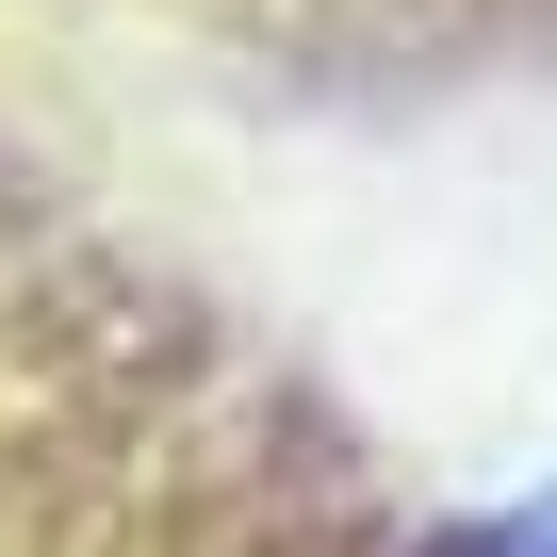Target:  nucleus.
Wrapping results in <instances>:
<instances>
[{"label": "nucleus", "instance_id": "obj_1", "mask_svg": "<svg viewBox=\"0 0 557 557\" xmlns=\"http://www.w3.org/2000/svg\"><path fill=\"white\" fill-rule=\"evenodd\" d=\"M524 557H557V524H541V541H524Z\"/></svg>", "mask_w": 557, "mask_h": 557}]
</instances>
